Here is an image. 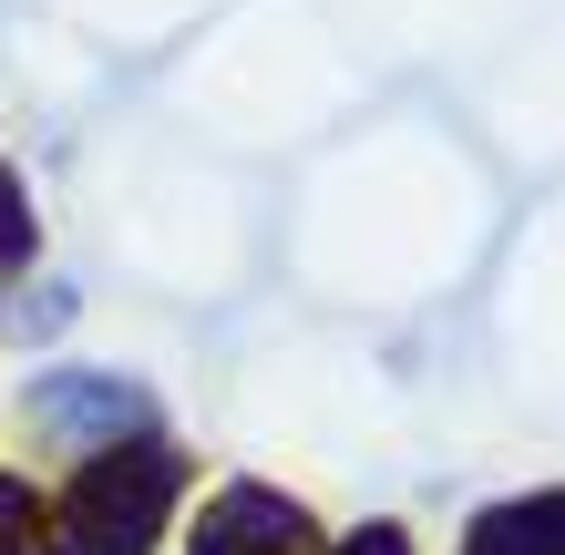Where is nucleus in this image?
Returning a JSON list of instances; mask_svg holds the SVG:
<instances>
[{"instance_id": "f03ea898", "label": "nucleus", "mask_w": 565, "mask_h": 555, "mask_svg": "<svg viewBox=\"0 0 565 555\" xmlns=\"http://www.w3.org/2000/svg\"><path fill=\"white\" fill-rule=\"evenodd\" d=\"M195 545H226V555H298V545H309V514H298L288 494H268V483H226L216 514L195 525Z\"/></svg>"}, {"instance_id": "39448f33", "label": "nucleus", "mask_w": 565, "mask_h": 555, "mask_svg": "<svg viewBox=\"0 0 565 555\" xmlns=\"http://www.w3.org/2000/svg\"><path fill=\"white\" fill-rule=\"evenodd\" d=\"M31 525H42L31 483H11V473H0V555H31Z\"/></svg>"}, {"instance_id": "0eeeda50", "label": "nucleus", "mask_w": 565, "mask_h": 555, "mask_svg": "<svg viewBox=\"0 0 565 555\" xmlns=\"http://www.w3.org/2000/svg\"><path fill=\"white\" fill-rule=\"evenodd\" d=\"M462 555H514V545H493V535H483V525H473V545H462Z\"/></svg>"}, {"instance_id": "f257e3e1", "label": "nucleus", "mask_w": 565, "mask_h": 555, "mask_svg": "<svg viewBox=\"0 0 565 555\" xmlns=\"http://www.w3.org/2000/svg\"><path fill=\"white\" fill-rule=\"evenodd\" d=\"M175 483H185V463H175V442H154V433L124 442V452H104V463H83L52 555H154Z\"/></svg>"}, {"instance_id": "423d86ee", "label": "nucleus", "mask_w": 565, "mask_h": 555, "mask_svg": "<svg viewBox=\"0 0 565 555\" xmlns=\"http://www.w3.org/2000/svg\"><path fill=\"white\" fill-rule=\"evenodd\" d=\"M340 555H412V545H402V525H360Z\"/></svg>"}, {"instance_id": "20e7f679", "label": "nucleus", "mask_w": 565, "mask_h": 555, "mask_svg": "<svg viewBox=\"0 0 565 555\" xmlns=\"http://www.w3.org/2000/svg\"><path fill=\"white\" fill-rule=\"evenodd\" d=\"M31 257V206H21V175L0 166V268H21Z\"/></svg>"}, {"instance_id": "7ed1b4c3", "label": "nucleus", "mask_w": 565, "mask_h": 555, "mask_svg": "<svg viewBox=\"0 0 565 555\" xmlns=\"http://www.w3.org/2000/svg\"><path fill=\"white\" fill-rule=\"evenodd\" d=\"M483 535H493V545H514V555H565V494L493 504V514H483Z\"/></svg>"}]
</instances>
